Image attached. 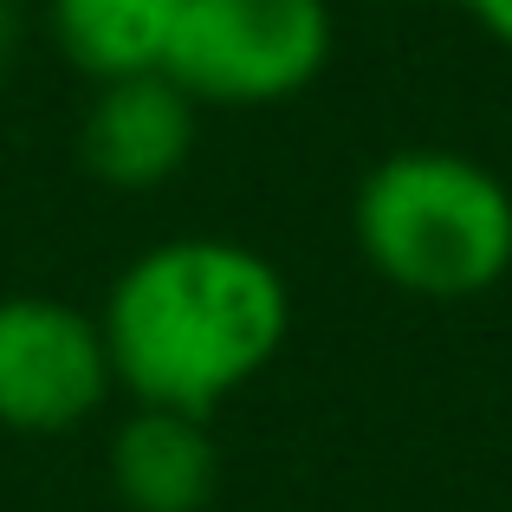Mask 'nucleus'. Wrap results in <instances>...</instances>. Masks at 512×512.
<instances>
[{
    "instance_id": "20e7f679",
    "label": "nucleus",
    "mask_w": 512,
    "mask_h": 512,
    "mask_svg": "<svg viewBox=\"0 0 512 512\" xmlns=\"http://www.w3.org/2000/svg\"><path fill=\"white\" fill-rule=\"evenodd\" d=\"M98 312L52 292H7L0 299V428L7 435H72L111 396Z\"/></svg>"
},
{
    "instance_id": "0eeeda50",
    "label": "nucleus",
    "mask_w": 512,
    "mask_h": 512,
    "mask_svg": "<svg viewBox=\"0 0 512 512\" xmlns=\"http://www.w3.org/2000/svg\"><path fill=\"white\" fill-rule=\"evenodd\" d=\"M175 13H182V0H46L52 39L91 85L163 72Z\"/></svg>"
},
{
    "instance_id": "39448f33",
    "label": "nucleus",
    "mask_w": 512,
    "mask_h": 512,
    "mask_svg": "<svg viewBox=\"0 0 512 512\" xmlns=\"http://www.w3.org/2000/svg\"><path fill=\"white\" fill-rule=\"evenodd\" d=\"M201 137V104L175 85L169 72H137L98 85L85 124H78V156L104 188H163L182 175Z\"/></svg>"
},
{
    "instance_id": "6e6552de",
    "label": "nucleus",
    "mask_w": 512,
    "mask_h": 512,
    "mask_svg": "<svg viewBox=\"0 0 512 512\" xmlns=\"http://www.w3.org/2000/svg\"><path fill=\"white\" fill-rule=\"evenodd\" d=\"M454 7H461L467 20H474L480 33L493 39V46H506V52H512V0H454Z\"/></svg>"
},
{
    "instance_id": "7ed1b4c3",
    "label": "nucleus",
    "mask_w": 512,
    "mask_h": 512,
    "mask_svg": "<svg viewBox=\"0 0 512 512\" xmlns=\"http://www.w3.org/2000/svg\"><path fill=\"white\" fill-rule=\"evenodd\" d=\"M331 46V0H182L163 72L201 111H260L312 91Z\"/></svg>"
},
{
    "instance_id": "f257e3e1",
    "label": "nucleus",
    "mask_w": 512,
    "mask_h": 512,
    "mask_svg": "<svg viewBox=\"0 0 512 512\" xmlns=\"http://www.w3.org/2000/svg\"><path fill=\"white\" fill-rule=\"evenodd\" d=\"M98 331L111 383L137 409H175L208 422L286 350L292 286L247 240L175 234L143 247L111 279Z\"/></svg>"
},
{
    "instance_id": "1a4fd4ad",
    "label": "nucleus",
    "mask_w": 512,
    "mask_h": 512,
    "mask_svg": "<svg viewBox=\"0 0 512 512\" xmlns=\"http://www.w3.org/2000/svg\"><path fill=\"white\" fill-rule=\"evenodd\" d=\"M7 46H13V0H0V59H7Z\"/></svg>"
},
{
    "instance_id": "f03ea898",
    "label": "nucleus",
    "mask_w": 512,
    "mask_h": 512,
    "mask_svg": "<svg viewBox=\"0 0 512 512\" xmlns=\"http://www.w3.org/2000/svg\"><path fill=\"white\" fill-rule=\"evenodd\" d=\"M357 253L409 299H480L512 273V188L480 156L409 143L376 156L350 201Z\"/></svg>"
},
{
    "instance_id": "423d86ee",
    "label": "nucleus",
    "mask_w": 512,
    "mask_h": 512,
    "mask_svg": "<svg viewBox=\"0 0 512 512\" xmlns=\"http://www.w3.org/2000/svg\"><path fill=\"white\" fill-rule=\"evenodd\" d=\"M104 467L124 512H201L221 487V448L208 422L175 409H130Z\"/></svg>"
}]
</instances>
